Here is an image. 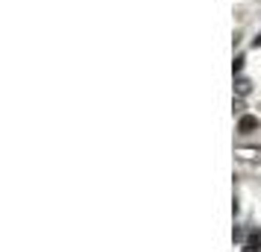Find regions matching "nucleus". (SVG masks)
<instances>
[{"label":"nucleus","instance_id":"1","mask_svg":"<svg viewBox=\"0 0 261 252\" xmlns=\"http://www.w3.org/2000/svg\"><path fill=\"white\" fill-rule=\"evenodd\" d=\"M256 129H259V118H253V115H241V121H238V132L250 135V132H256Z\"/></svg>","mask_w":261,"mask_h":252},{"label":"nucleus","instance_id":"4","mask_svg":"<svg viewBox=\"0 0 261 252\" xmlns=\"http://www.w3.org/2000/svg\"><path fill=\"white\" fill-rule=\"evenodd\" d=\"M250 244H256V247H261V232H253V235H250Z\"/></svg>","mask_w":261,"mask_h":252},{"label":"nucleus","instance_id":"5","mask_svg":"<svg viewBox=\"0 0 261 252\" xmlns=\"http://www.w3.org/2000/svg\"><path fill=\"white\" fill-rule=\"evenodd\" d=\"M244 252H261V247H256V244H247V247H244Z\"/></svg>","mask_w":261,"mask_h":252},{"label":"nucleus","instance_id":"2","mask_svg":"<svg viewBox=\"0 0 261 252\" xmlns=\"http://www.w3.org/2000/svg\"><path fill=\"white\" fill-rule=\"evenodd\" d=\"M235 91H238V97H247L250 91H253V82L244 79V76H238V79H235Z\"/></svg>","mask_w":261,"mask_h":252},{"label":"nucleus","instance_id":"6","mask_svg":"<svg viewBox=\"0 0 261 252\" xmlns=\"http://www.w3.org/2000/svg\"><path fill=\"white\" fill-rule=\"evenodd\" d=\"M259 44H261V35H259V38H256V47H259Z\"/></svg>","mask_w":261,"mask_h":252},{"label":"nucleus","instance_id":"3","mask_svg":"<svg viewBox=\"0 0 261 252\" xmlns=\"http://www.w3.org/2000/svg\"><path fill=\"white\" fill-rule=\"evenodd\" d=\"M232 70H235V73H241V70H244V56H238V59L232 62Z\"/></svg>","mask_w":261,"mask_h":252}]
</instances>
